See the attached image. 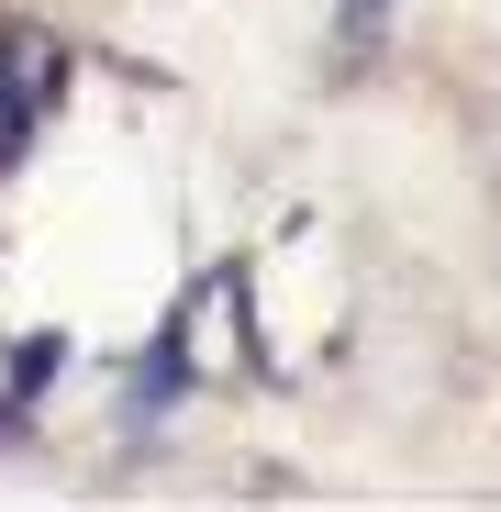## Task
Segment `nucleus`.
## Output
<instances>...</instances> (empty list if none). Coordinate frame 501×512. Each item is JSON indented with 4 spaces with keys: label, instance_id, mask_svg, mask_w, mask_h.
Returning a JSON list of instances; mask_svg holds the SVG:
<instances>
[]
</instances>
